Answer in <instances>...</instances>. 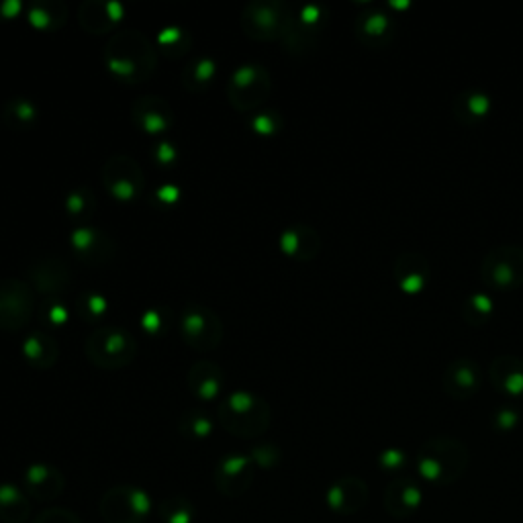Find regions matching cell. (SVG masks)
I'll return each mask as SVG.
<instances>
[{
    "label": "cell",
    "instance_id": "42",
    "mask_svg": "<svg viewBox=\"0 0 523 523\" xmlns=\"http://www.w3.org/2000/svg\"><path fill=\"white\" fill-rule=\"evenodd\" d=\"M162 517L168 521V523H188L190 521V511L188 509H162Z\"/></svg>",
    "mask_w": 523,
    "mask_h": 523
},
{
    "label": "cell",
    "instance_id": "26",
    "mask_svg": "<svg viewBox=\"0 0 523 523\" xmlns=\"http://www.w3.org/2000/svg\"><path fill=\"white\" fill-rule=\"evenodd\" d=\"M188 387L199 399L211 401L221 393L223 370L209 360H201L188 370Z\"/></svg>",
    "mask_w": 523,
    "mask_h": 523
},
{
    "label": "cell",
    "instance_id": "25",
    "mask_svg": "<svg viewBox=\"0 0 523 523\" xmlns=\"http://www.w3.org/2000/svg\"><path fill=\"white\" fill-rule=\"evenodd\" d=\"M25 487L31 497L41 499V501H50L62 493L64 479L56 468L45 466V464H35L25 472Z\"/></svg>",
    "mask_w": 523,
    "mask_h": 523
},
{
    "label": "cell",
    "instance_id": "18",
    "mask_svg": "<svg viewBox=\"0 0 523 523\" xmlns=\"http://www.w3.org/2000/svg\"><path fill=\"white\" fill-rule=\"evenodd\" d=\"M368 501V485L358 477H344L327 491V505L340 515L358 513Z\"/></svg>",
    "mask_w": 523,
    "mask_h": 523
},
{
    "label": "cell",
    "instance_id": "41",
    "mask_svg": "<svg viewBox=\"0 0 523 523\" xmlns=\"http://www.w3.org/2000/svg\"><path fill=\"white\" fill-rule=\"evenodd\" d=\"M45 315H47V319H50V323H54V325H58V327L68 321V311H66L64 307H60V305L47 307Z\"/></svg>",
    "mask_w": 523,
    "mask_h": 523
},
{
    "label": "cell",
    "instance_id": "33",
    "mask_svg": "<svg viewBox=\"0 0 523 523\" xmlns=\"http://www.w3.org/2000/svg\"><path fill=\"white\" fill-rule=\"evenodd\" d=\"M5 111H7V121L17 129L27 127L37 119V109L29 99H13Z\"/></svg>",
    "mask_w": 523,
    "mask_h": 523
},
{
    "label": "cell",
    "instance_id": "17",
    "mask_svg": "<svg viewBox=\"0 0 523 523\" xmlns=\"http://www.w3.org/2000/svg\"><path fill=\"white\" fill-rule=\"evenodd\" d=\"M125 9L117 0H86L78 11V21L92 35L109 33L123 17Z\"/></svg>",
    "mask_w": 523,
    "mask_h": 523
},
{
    "label": "cell",
    "instance_id": "28",
    "mask_svg": "<svg viewBox=\"0 0 523 523\" xmlns=\"http://www.w3.org/2000/svg\"><path fill=\"white\" fill-rule=\"evenodd\" d=\"M27 19L39 31H56L64 27L68 19V11L60 0H54V3H50V0H41V3H33L29 7Z\"/></svg>",
    "mask_w": 523,
    "mask_h": 523
},
{
    "label": "cell",
    "instance_id": "30",
    "mask_svg": "<svg viewBox=\"0 0 523 523\" xmlns=\"http://www.w3.org/2000/svg\"><path fill=\"white\" fill-rule=\"evenodd\" d=\"M495 311V303L487 293H474L462 305V317L468 325L481 327L485 325Z\"/></svg>",
    "mask_w": 523,
    "mask_h": 523
},
{
    "label": "cell",
    "instance_id": "40",
    "mask_svg": "<svg viewBox=\"0 0 523 523\" xmlns=\"http://www.w3.org/2000/svg\"><path fill=\"white\" fill-rule=\"evenodd\" d=\"M35 523H80L76 515L68 511H47Z\"/></svg>",
    "mask_w": 523,
    "mask_h": 523
},
{
    "label": "cell",
    "instance_id": "16",
    "mask_svg": "<svg viewBox=\"0 0 523 523\" xmlns=\"http://www.w3.org/2000/svg\"><path fill=\"white\" fill-rule=\"evenodd\" d=\"M31 289L47 297L62 295L70 284V270L58 258H43L29 266Z\"/></svg>",
    "mask_w": 523,
    "mask_h": 523
},
{
    "label": "cell",
    "instance_id": "22",
    "mask_svg": "<svg viewBox=\"0 0 523 523\" xmlns=\"http://www.w3.org/2000/svg\"><path fill=\"white\" fill-rule=\"evenodd\" d=\"M491 385L509 397L523 395V358L519 356H497L489 366Z\"/></svg>",
    "mask_w": 523,
    "mask_h": 523
},
{
    "label": "cell",
    "instance_id": "29",
    "mask_svg": "<svg viewBox=\"0 0 523 523\" xmlns=\"http://www.w3.org/2000/svg\"><path fill=\"white\" fill-rule=\"evenodd\" d=\"M217 76V66L209 58H199L190 62L182 72V82L190 92H203L207 90Z\"/></svg>",
    "mask_w": 523,
    "mask_h": 523
},
{
    "label": "cell",
    "instance_id": "37",
    "mask_svg": "<svg viewBox=\"0 0 523 523\" xmlns=\"http://www.w3.org/2000/svg\"><path fill=\"white\" fill-rule=\"evenodd\" d=\"M519 419H521V413H519L515 407H501V409L493 415V423H495L497 430H501V432L513 430V427H517Z\"/></svg>",
    "mask_w": 523,
    "mask_h": 523
},
{
    "label": "cell",
    "instance_id": "44",
    "mask_svg": "<svg viewBox=\"0 0 523 523\" xmlns=\"http://www.w3.org/2000/svg\"><path fill=\"white\" fill-rule=\"evenodd\" d=\"M156 158H158L162 164H170V162H174V150H172V146H168V144L158 146V150H156Z\"/></svg>",
    "mask_w": 523,
    "mask_h": 523
},
{
    "label": "cell",
    "instance_id": "12",
    "mask_svg": "<svg viewBox=\"0 0 523 523\" xmlns=\"http://www.w3.org/2000/svg\"><path fill=\"white\" fill-rule=\"evenodd\" d=\"M483 383L481 366L472 358H456L452 360L442 376V387L448 397L456 401H466L479 393Z\"/></svg>",
    "mask_w": 523,
    "mask_h": 523
},
{
    "label": "cell",
    "instance_id": "5",
    "mask_svg": "<svg viewBox=\"0 0 523 523\" xmlns=\"http://www.w3.org/2000/svg\"><path fill=\"white\" fill-rule=\"evenodd\" d=\"M86 356L97 368L121 370L135 360L137 342L123 327H97L86 340Z\"/></svg>",
    "mask_w": 523,
    "mask_h": 523
},
{
    "label": "cell",
    "instance_id": "19",
    "mask_svg": "<svg viewBox=\"0 0 523 523\" xmlns=\"http://www.w3.org/2000/svg\"><path fill=\"white\" fill-rule=\"evenodd\" d=\"M131 113L135 125L150 135L166 133L174 125L172 107L160 97H141Z\"/></svg>",
    "mask_w": 523,
    "mask_h": 523
},
{
    "label": "cell",
    "instance_id": "1",
    "mask_svg": "<svg viewBox=\"0 0 523 523\" xmlns=\"http://www.w3.org/2000/svg\"><path fill=\"white\" fill-rule=\"evenodd\" d=\"M105 62L117 80L127 84L144 82L156 70V47L144 33L119 31L107 41Z\"/></svg>",
    "mask_w": 523,
    "mask_h": 523
},
{
    "label": "cell",
    "instance_id": "31",
    "mask_svg": "<svg viewBox=\"0 0 523 523\" xmlns=\"http://www.w3.org/2000/svg\"><path fill=\"white\" fill-rule=\"evenodd\" d=\"M27 513L29 505L15 487H0V517L11 523H21L27 519Z\"/></svg>",
    "mask_w": 523,
    "mask_h": 523
},
{
    "label": "cell",
    "instance_id": "20",
    "mask_svg": "<svg viewBox=\"0 0 523 523\" xmlns=\"http://www.w3.org/2000/svg\"><path fill=\"white\" fill-rule=\"evenodd\" d=\"M385 509L395 519H407L415 515V511L423 503V491L413 479H397L385 491Z\"/></svg>",
    "mask_w": 523,
    "mask_h": 523
},
{
    "label": "cell",
    "instance_id": "2",
    "mask_svg": "<svg viewBox=\"0 0 523 523\" xmlns=\"http://www.w3.org/2000/svg\"><path fill=\"white\" fill-rule=\"evenodd\" d=\"M468 460H470L468 448L460 440L440 436L427 440L419 448L417 472L421 474L423 481L438 487H446L462 479V474L468 468Z\"/></svg>",
    "mask_w": 523,
    "mask_h": 523
},
{
    "label": "cell",
    "instance_id": "23",
    "mask_svg": "<svg viewBox=\"0 0 523 523\" xmlns=\"http://www.w3.org/2000/svg\"><path fill=\"white\" fill-rule=\"evenodd\" d=\"M356 37L370 50L387 45L395 35V21L383 11H370L356 19Z\"/></svg>",
    "mask_w": 523,
    "mask_h": 523
},
{
    "label": "cell",
    "instance_id": "8",
    "mask_svg": "<svg viewBox=\"0 0 523 523\" xmlns=\"http://www.w3.org/2000/svg\"><path fill=\"white\" fill-rule=\"evenodd\" d=\"M35 297L31 284L21 278L0 280V329L19 331L31 323Z\"/></svg>",
    "mask_w": 523,
    "mask_h": 523
},
{
    "label": "cell",
    "instance_id": "32",
    "mask_svg": "<svg viewBox=\"0 0 523 523\" xmlns=\"http://www.w3.org/2000/svg\"><path fill=\"white\" fill-rule=\"evenodd\" d=\"M190 47V35L178 27L162 29L158 35V50L172 60L182 58Z\"/></svg>",
    "mask_w": 523,
    "mask_h": 523
},
{
    "label": "cell",
    "instance_id": "14",
    "mask_svg": "<svg viewBox=\"0 0 523 523\" xmlns=\"http://www.w3.org/2000/svg\"><path fill=\"white\" fill-rule=\"evenodd\" d=\"M432 278V268L425 256L407 252L401 254L393 264V280L405 295H421Z\"/></svg>",
    "mask_w": 523,
    "mask_h": 523
},
{
    "label": "cell",
    "instance_id": "35",
    "mask_svg": "<svg viewBox=\"0 0 523 523\" xmlns=\"http://www.w3.org/2000/svg\"><path fill=\"white\" fill-rule=\"evenodd\" d=\"M92 207H94V195H92V190H86V188L74 190L66 201V211L72 217H82L88 211H92Z\"/></svg>",
    "mask_w": 523,
    "mask_h": 523
},
{
    "label": "cell",
    "instance_id": "7",
    "mask_svg": "<svg viewBox=\"0 0 523 523\" xmlns=\"http://www.w3.org/2000/svg\"><path fill=\"white\" fill-rule=\"evenodd\" d=\"M272 90V78L260 64H244L237 68L229 80L227 97L229 103L242 113L260 107Z\"/></svg>",
    "mask_w": 523,
    "mask_h": 523
},
{
    "label": "cell",
    "instance_id": "11",
    "mask_svg": "<svg viewBox=\"0 0 523 523\" xmlns=\"http://www.w3.org/2000/svg\"><path fill=\"white\" fill-rule=\"evenodd\" d=\"M105 186L119 201H133L144 190V172L129 156H113L103 170Z\"/></svg>",
    "mask_w": 523,
    "mask_h": 523
},
{
    "label": "cell",
    "instance_id": "38",
    "mask_svg": "<svg viewBox=\"0 0 523 523\" xmlns=\"http://www.w3.org/2000/svg\"><path fill=\"white\" fill-rule=\"evenodd\" d=\"M378 460H380V466H383L385 470L397 472V470H401V468L407 466L409 456H407L401 448H389V450H385L383 454H380Z\"/></svg>",
    "mask_w": 523,
    "mask_h": 523
},
{
    "label": "cell",
    "instance_id": "34",
    "mask_svg": "<svg viewBox=\"0 0 523 523\" xmlns=\"http://www.w3.org/2000/svg\"><path fill=\"white\" fill-rule=\"evenodd\" d=\"M107 307H109L107 299L99 293H84L76 301V313L86 321L101 317L107 311Z\"/></svg>",
    "mask_w": 523,
    "mask_h": 523
},
{
    "label": "cell",
    "instance_id": "27",
    "mask_svg": "<svg viewBox=\"0 0 523 523\" xmlns=\"http://www.w3.org/2000/svg\"><path fill=\"white\" fill-rule=\"evenodd\" d=\"M23 356L27 364H31L33 368L47 370L58 362L60 350L52 336L43 334V331H35V334H31L23 344Z\"/></svg>",
    "mask_w": 523,
    "mask_h": 523
},
{
    "label": "cell",
    "instance_id": "39",
    "mask_svg": "<svg viewBox=\"0 0 523 523\" xmlns=\"http://www.w3.org/2000/svg\"><path fill=\"white\" fill-rule=\"evenodd\" d=\"M252 127L258 129L260 133H274L278 129V117H276V113H260L252 121Z\"/></svg>",
    "mask_w": 523,
    "mask_h": 523
},
{
    "label": "cell",
    "instance_id": "13",
    "mask_svg": "<svg viewBox=\"0 0 523 523\" xmlns=\"http://www.w3.org/2000/svg\"><path fill=\"white\" fill-rule=\"evenodd\" d=\"M72 248L86 264H105L115 258L117 246L111 237L97 227H78L72 237Z\"/></svg>",
    "mask_w": 523,
    "mask_h": 523
},
{
    "label": "cell",
    "instance_id": "9",
    "mask_svg": "<svg viewBox=\"0 0 523 523\" xmlns=\"http://www.w3.org/2000/svg\"><path fill=\"white\" fill-rule=\"evenodd\" d=\"M180 331L188 348L197 352H211L223 340V323L215 311L207 307H188L182 313Z\"/></svg>",
    "mask_w": 523,
    "mask_h": 523
},
{
    "label": "cell",
    "instance_id": "45",
    "mask_svg": "<svg viewBox=\"0 0 523 523\" xmlns=\"http://www.w3.org/2000/svg\"><path fill=\"white\" fill-rule=\"evenodd\" d=\"M158 197L162 199V201H168V203H174L176 199H178V190L174 188V186H164L162 190H160V193H158Z\"/></svg>",
    "mask_w": 523,
    "mask_h": 523
},
{
    "label": "cell",
    "instance_id": "21",
    "mask_svg": "<svg viewBox=\"0 0 523 523\" xmlns=\"http://www.w3.org/2000/svg\"><path fill=\"white\" fill-rule=\"evenodd\" d=\"M280 250L297 262H311L321 250V237L309 225H293L282 231Z\"/></svg>",
    "mask_w": 523,
    "mask_h": 523
},
{
    "label": "cell",
    "instance_id": "24",
    "mask_svg": "<svg viewBox=\"0 0 523 523\" xmlns=\"http://www.w3.org/2000/svg\"><path fill=\"white\" fill-rule=\"evenodd\" d=\"M491 109H493V101L483 90H466L458 94L452 103L454 117L466 127L485 121L491 115Z\"/></svg>",
    "mask_w": 523,
    "mask_h": 523
},
{
    "label": "cell",
    "instance_id": "4",
    "mask_svg": "<svg viewBox=\"0 0 523 523\" xmlns=\"http://www.w3.org/2000/svg\"><path fill=\"white\" fill-rule=\"evenodd\" d=\"M297 23L291 7L278 0H256L246 5L240 17L244 33L256 41H284Z\"/></svg>",
    "mask_w": 523,
    "mask_h": 523
},
{
    "label": "cell",
    "instance_id": "6",
    "mask_svg": "<svg viewBox=\"0 0 523 523\" xmlns=\"http://www.w3.org/2000/svg\"><path fill=\"white\" fill-rule=\"evenodd\" d=\"M481 278L493 291H515L523 287V248H493L481 262Z\"/></svg>",
    "mask_w": 523,
    "mask_h": 523
},
{
    "label": "cell",
    "instance_id": "10",
    "mask_svg": "<svg viewBox=\"0 0 523 523\" xmlns=\"http://www.w3.org/2000/svg\"><path fill=\"white\" fill-rule=\"evenodd\" d=\"M148 511V497L133 487H115L101 503V513L109 523H139L144 521Z\"/></svg>",
    "mask_w": 523,
    "mask_h": 523
},
{
    "label": "cell",
    "instance_id": "36",
    "mask_svg": "<svg viewBox=\"0 0 523 523\" xmlns=\"http://www.w3.org/2000/svg\"><path fill=\"white\" fill-rule=\"evenodd\" d=\"M182 430L188 436H193V438H205V436L211 434V421L207 417H203V415L190 413L182 421Z\"/></svg>",
    "mask_w": 523,
    "mask_h": 523
},
{
    "label": "cell",
    "instance_id": "15",
    "mask_svg": "<svg viewBox=\"0 0 523 523\" xmlns=\"http://www.w3.org/2000/svg\"><path fill=\"white\" fill-rule=\"evenodd\" d=\"M254 481V458L229 456L219 462L215 472V483L227 497H240L248 491Z\"/></svg>",
    "mask_w": 523,
    "mask_h": 523
},
{
    "label": "cell",
    "instance_id": "3",
    "mask_svg": "<svg viewBox=\"0 0 523 523\" xmlns=\"http://www.w3.org/2000/svg\"><path fill=\"white\" fill-rule=\"evenodd\" d=\"M272 419V411L264 399L254 393H231L219 405V421L225 430L240 438L262 436Z\"/></svg>",
    "mask_w": 523,
    "mask_h": 523
},
{
    "label": "cell",
    "instance_id": "43",
    "mask_svg": "<svg viewBox=\"0 0 523 523\" xmlns=\"http://www.w3.org/2000/svg\"><path fill=\"white\" fill-rule=\"evenodd\" d=\"M141 323H144V327H146L148 331H152V334H154V331H160V329H162L160 311H148V313L144 315V319H141Z\"/></svg>",
    "mask_w": 523,
    "mask_h": 523
}]
</instances>
